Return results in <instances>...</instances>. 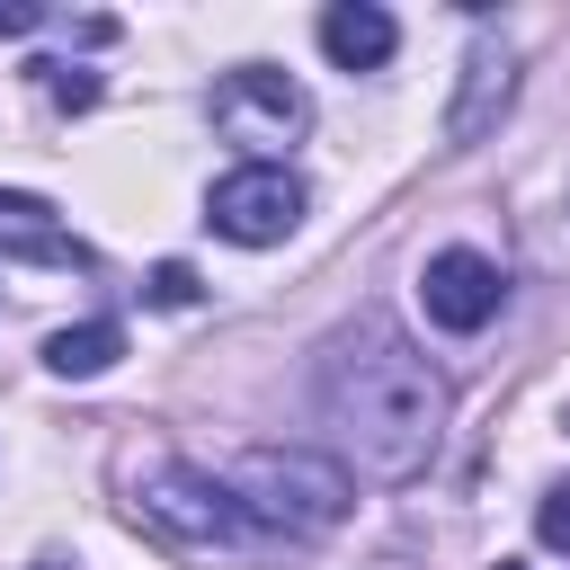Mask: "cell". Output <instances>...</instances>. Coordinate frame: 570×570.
<instances>
[{"label": "cell", "instance_id": "obj_1", "mask_svg": "<svg viewBox=\"0 0 570 570\" xmlns=\"http://www.w3.org/2000/svg\"><path fill=\"white\" fill-rule=\"evenodd\" d=\"M321 419L365 481H419L445 436V374L392 321L365 312L321 347Z\"/></svg>", "mask_w": 570, "mask_h": 570}, {"label": "cell", "instance_id": "obj_2", "mask_svg": "<svg viewBox=\"0 0 570 570\" xmlns=\"http://www.w3.org/2000/svg\"><path fill=\"white\" fill-rule=\"evenodd\" d=\"M232 499H240V517L249 525H267V534H330L338 517H347V499H356V481L338 472V463H321V454H303V445H249L240 463H232Z\"/></svg>", "mask_w": 570, "mask_h": 570}, {"label": "cell", "instance_id": "obj_3", "mask_svg": "<svg viewBox=\"0 0 570 570\" xmlns=\"http://www.w3.org/2000/svg\"><path fill=\"white\" fill-rule=\"evenodd\" d=\"M134 525L169 552H240L249 543V517L232 499V481L196 472V463H142L134 472Z\"/></svg>", "mask_w": 570, "mask_h": 570}, {"label": "cell", "instance_id": "obj_4", "mask_svg": "<svg viewBox=\"0 0 570 570\" xmlns=\"http://www.w3.org/2000/svg\"><path fill=\"white\" fill-rule=\"evenodd\" d=\"M303 125H312V98H303V80H285L276 62H240V71L214 80V134H223V142L276 151V142H294Z\"/></svg>", "mask_w": 570, "mask_h": 570}, {"label": "cell", "instance_id": "obj_5", "mask_svg": "<svg viewBox=\"0 0 570 570\" xmlns=\"http://www.w3.org/2000/svg\"><path fill=\"white\" fill-rule=\"evenodd\" d=\"M205 223H214L223 240H240V249H267V240H285V232L303 223V178H294L285 160H249V169L214 178Z\"/></svg>", "mask_w": 570, "mask_h": 570}, {"label": "cell", "instance_id": "obj_6", "mask_svg": "<svg viewBox=\"0 0 570 570\" xmlns=\"http://www.w3.org/2000/svg\"><path fill=\"white\" fill-rule=\"evenodd\" d=\"M419 303H428L436 330H481V321H499L508 276H499V258H481V249H436V258L419 267Z\"/></svg>", "mask_w": 570, "mask_h": 570}, {"label": "cell", "instance_id": "obj_7", "mask_svg": "<svg viewBox=\"0 0 570 570\" xmlns=\"http://www.w3.org/2000/svg\"><path fill=\"white\" fill-rule=\"evenodd\" d=\"M508 98H517V53L481 36V45L463 53V89H454V107H445V142H481V134L508 116Z\"/></svg>", "mask_w": 570, "mask_h": 570}, {"label": "cell", "instance_id": "obj_8", "mask_svg": "<svg viewBox=\"0 0 570 570\" xmlns=\"http://www.w3.org/2000/svg\"><path fill=\"white\" fill-rule=\"evenodd\" d=\"M0 249L36 258V267H89V249L71 240V223H53V205L27 196V187H0Z\"/></svg>", "mask_w": 570, "mask_h": 570}, {"label": "cell", "instance_id": "obj_9", "mask_svg": "<svg viewBox=\"0 0 570 570\" xmlns=\"http://www.w3.org/2000/svg\"><path fill=\"white\" fill-rule=\"evenodd\" d=\"M392 45H401V27H392L374 0H338V9L321 18V53H330L338 71H374V62H392Z\"/></svg>", "mask_w": 570, "mask_h": 570}, {"label": "cell", "instance_id": "obj_10", "mask_svg": "<svg viewBox=\"0 0 570 570\" xmlns=\"http://www.w3.org/2000/svg\"><path fill=\"white\" fill-rule=\"evenodd\" d=\"M116 356H125V330H116V321H80V330H53V338H45V365H53L62 383L107 374Z\"/></svg>", "mask_w": 570, "mask_h": 570}, {"label": "cell", "instance_id": "obj_11", "mask_svg": "<svg viewBox=\"0 0 570 570\" xmlns=\"http://www.w3.org/2000/svg\"><path fill=\"white\" fill-rule=\"evenodd\" d=\"M45 98H53V107H71V116H80V107H98V71H80V62H45Z\"/></svg>", "mask_w": 570, "mask_h": 570}, {"label": "cell", "instance_id": "obj_12", "mask_svg": "<svg viewBox=\"0 0 570 570\" xmlns=\"http://www.w3.org/2000/svg\"><path fill=\"white\" fill-rule=\"evenodd\" d=\"M142 294H151L160 312H187V303H196V267H187V258H160V267L142 276Z\"/></svg>", "mask_w": 570, "mask_h": 570}, {"label": "cell", "instance_id": "obj_13", "mask_svg": "<svg viewBox=\"0 0 570 570\" xmlns=\"http://www.w3.org/2000/svg\"><path fill=\"white\" fill-rule=\"evenodd\" d=\"M534 534H543L552 552H570V481H552V490H543V508H534Z\"/></svg>", "mask_w": 570, "mask_h": 570}, {"label": "cell", "instance_id": "obj_14", "mask_svg": "<svg viewBox=\"0 0 570 570\" xmlns=\"http://www.w3.org/2000/svg\"><path fill=\"white\" fill-rule=\"evenodd\" d=\"M36 27H45L36 0H0V36H36Z\"/></svg>", "mask_w": 570, "mask_h": 570}, {"label": "cell", "instance_id": "obj_15", "mask_svg": "<svg viewBox=\"0 0 570 570\" xmlns=\"http://www.w3.org/2000/svg\"><path fill=\"white\" fill-rule=\"evenodd\" d=\"M499 570H525V561H499Z\"/></svg>", "mask_w": 570, "mask_h": 570}]
</instances>
